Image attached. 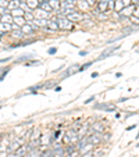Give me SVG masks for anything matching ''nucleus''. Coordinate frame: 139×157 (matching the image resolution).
I'll list each match as a JSON object with an SVG mask.
<instances>
[{
    "mask_svg": "<svg viewBox=\"0 0 139 157\" xmlns=\"http://www.w3.org/2000/svg\"><path fill=\"white\" fill-rule=\"evenodd\" d=\"M57 24H59V28L60 29H70L72 27V22L68 20L65 15H60L57 18Z\"/></svg>",
    "mask_w": 139,
    "mask_h": 157,
    "instance_id": "f257e3e1",
    "label": "nucleus"
},
{
    "mask_svg": "<svg viewBox=\"0 0 139 157\" xmlns=\"http://www.w3.org/2000/svg\"><path fill=\"white\" fill-rule=\"evenodd\" d=\"M65 17L71 21V22H72V21H81V20H83V15L81 14L79 11H72V13H70V14H67Z\"/></svg>",
    "mask_w": 139,
    "mask_h": 157,
    "instance_id": "f03ea898",
    "label": "nucleus"
},
{
    "mask_svg": "<svg viewBox=\"0 0 139 157\" xmlns=\"http://www.w3.org/2000/svg\"><path fill=\"white\" fill-rule=\"evenodd\" d=\"M96 109H100V110H104V111H115V106L111 103H104V104H96Z\"/></svg>",
    "mask_w": 139,
    "mask_h": 157,
    "instance_id": "7ed1b4c3",
    "label": "nucleus"
},
{
    "mask_svg": "<svg viewBox=\"0 0 139 157\" xmlns=\"http://www.w3.org/2000/svg\"><path fill=\"white\" fill-rule=\"evenodd\" d=\"M132 11H135V6H133V4H129V6H125L120 13H121L122 17H129V15L132 14Z\"/></svg>",
    "mask_w": 139,
    "mask_h": 157,
    "instance_id": "20e7f679",
    "label": "nucleus"
},
{
    "mask_svg": "<svg viewBox=\"0 0 139 157\" xmlns=\"http://www.w3.org/2000/svg\"><path fill=\"white\" fill-rule=\"evenodd\" d=\"M27 153H28L27 145H22V146H20V147H18L17 150L14 151L15 157H25V156H27Z\"/></svg>",
    "mask_w": 139,
    "mask_h": 157,
    "instance_id": "39448f33",
    "label": "nucleus"
},
{
    "mask_svg": "<svg viewBox=\"0 0 139 157\" xmlns=\"http://www.w3.org/2000/svg\"><path fill=\"white\" fill-rule=\"evenodd\" d=\"M118 48H120L118 44H115V46H113V48L106 49V50H104L103 53L100 54V57H99V60H103V59H106V57H109V56H107V54H113V52H114V50H117V49H118Z\"/></svg>",
    "mask_w": 139,
    "mask_h": 157,
    "instance_id": "423d86ee",
    "label": "nucleus"
},
{
    "mask_svg": "<svg viewBox=\"0 0 139 157\" xmlns=\"http://www.w3.org/2000/svg\"><path fill=\"white\" fill-rule=\"evenodd\" d=\"M32 22L35 25H38V27H46L49 24V20L48 18H33Z\"/></svg>",
    "mask_w": 139,
    "mask_h": 157,
    "instance_id": "0eeeda50",
    "label": "nucleus"
},
{
    "mask_svg": "<svg viewBox=\"0 0 139 157\" xmlns=\"http://www.w3.org/2000/svg\"><path fill=\"white\" fill-rule=\"evenodd\" d=\"M91 128H92V132H98V133H102L103 129H104V127H103L102 122H93Z\"/></svg>",
    "mask_w": 139,
    "mask_h": 157,
    "instance_id": "6e6552de",
    "label": "nucleus"
},
{
    "mask_svg": "<svg viewBox=\"0 0 139 157\" xmlns=\"http://www.w3.org/2000/svg\"><path fill=\"white\" fill-rule=\"evenodd\" d=\"M49 17V13L48 11H44V10L42 9H38L35 13V18H48Z\"/></svg>",
    "mask_w": 139,
    "mask_h": 157,
    "instance_id": "1a4fd4ad",
    "label": "nucleus"
},
{
    "mask_svg": "<svg viewBox=\"0 0 139 157\" xmlns=\"http://www.w3.org/2000/svg\"><path fill=\"white\" fill-rule=\"evenodd\" d=\"M25 3H27V6L29 7L31 10H33V9H38V7H39V3H41V2H39V0H27Z\"/></svg>",
    "mask_w": 139,
    "mask_h": 157,
    "instance_id": "9d476101",
    "label": "nucleus"
},
{
    "mask_svg": "<svg viewBox=\"0 0 139 157\" xmlns=\"http://www.w3.org/2000/svg\"><path fill=\"white\" fill-rule=\"evenodd\" d=\"M33 56L35 54H31V53H28V54H22V56H20L15 61L17 63H22V61H27V60H31V59H33Z\"/></svg>",
    "mask_w": 139,
    "mask_h": 157,
    "instance_id": "9b49d317",
    "label": "nucleus"
},
{
    "mask_svg": "<svg viewBox=\"0 0 139 157\" xmlns=\"http://www.w3.org/2000/svg\"><path fill=\"white\" fill-rule=\"evenodd\" d=\"M39 7H41L42 10H44V11H48V13H52V7H50V4H49V2H41L39 3Z\"/></svg>",
    "mask_w": 139,
    "mask_h": 157,
    "instance_id": "f8f14e48",
    "label": "nucleus"
},
{
    "mask_svg": "<svg viewBox=\"0 0 139 157\" xmlns=\"http://www.w3.org/2000/svg\"><path fill=\"white\" fill-rule=\"evenodd\" d=\"M48 27H49V29H50V31H57V29H59V24H57V18H54V20L49 21Z\"/></svg>",
    "mask_w": 139,
    "mask_h": 157,
    "instance_id": "ddd939ff",
    "label": "nucleus"
},
{
    "mask_svg": "<svg viewBox=\"0 0 139 157\" xmlns=\"http://www.w3.org/2000/svg\"><path fill=\"white\" fill-rule=\"evenodd\" d=\"M24 10L21 9V7H17V9H13L11 10V14L14 15V17H22V15H24Z\"/></svg>",
    "mask_w": 139,
    "mask_h": 157,
    "instance_id": "4468645a",
    "label": "nucleus"
},
{
    "mask_svg": "<svg viewBox=\"0 0 139 157\" xmlns=\"http://www.w3.org/2000/svg\"><path fill=\"white\" fill-rule=\"evenodd\" d=\"M41 154H42V153L38 150V147H36V149H32V150L28 151L25 157H41Z\"/></svg>",
    "mask_w": 139,
    "mask_h": 157,
    "instance_id": "2eb2a0df",
    "label": "nucleus"
},
{
    "mask_svg": "<svg viewBox=\"0 0 139 157\" xmlns=\"http://www.w3.org/2000/svg\"><path fill=\"white\" fill-rule=\"evenodd\" d=\"M14 22L18 25V27H22V25L27 24V21H25L24 15H22V17H14Z\"/></svg>",
    "mask_w": 139,
    "mask_h": 157,
    "instance_id": "dca6fc26",
    "label": "nucleus"
},
{
    "mask_svg": "<svg viewBox=\"0 0 139 157\" xmlns=\"http://www.w3.org/2000/svg\"><path fill=\"white\" fill-rule=\"evenodd\" d=\"M11 29V24H7V22H2L0 21V32H6V31H10Z\"/></svg>",
    "mask_w": 139,
    "mask_h": 157,
    "instance_id": "f3484780",
    "label": "nucleus"
},
{
    "mask_svg": "<svg viewBox=\"0 0 139 157\" xmlns=\"http://www.w3.org/2000/svg\"><path fill=\"white\" fill-rule=\"evenodd\" d=\"M2 22H7V24H11L14 21V17H11V14H6V15H2Z\"/></svg>",
    "mask_w": 139,
    "mask_h": 157,
    "instance_id": "a211bd4d",
    "label": "nucleus"
},
{
    "mask_svg": "<svg viewBox=\"0 0 139 157\" xmlns=\"http://www.w3.org/2000/svg\"><path fill=\"white\" fill-rule=\"evenodd\" d=\"M49 4H50V7L53 10H56V11L60 9V6H61V3H60L59 0H49Z\"/></svg>",
    "mask_w": 139,
    "mask_h": 157,
    "instance_id": "6ab92c4d",
    "label": "nucleus"
},
{
    "mask_svg": "<svg viewBox=\"0 0 139 157\" xmlns=\"http://www.w3.org/2000/svg\"><path fill=\"white\" fill-rule=\"evenodd\" d=\"M24 18L27 22H31V21H33V18H35V15H33L32 11H25L24 13Z\"/></svg>",
    "mask_w": 139,
    "mask_h": 157,
    "instance_id": "aec40b11",
    "label": "nucleus"
},
{
    "mask_svg": "<svg viewBox=\"0 0 139 157\" xmlns=\"http://www.w3.org/2000/svg\"><path fill=\"white\" fill-rule=\"evenodd\" d=\"M78 6H79V9L83 10V11L89 10V3H86L85 0H79V2H78Z\"/></svg>",
    "mask_w": 139,
    "mask_h": 157,
    "instance_id": "412c9836",
    "label": "nucleus"
},
{
    "mask_svg": "<svg viewBox=\"0 0 139 157\" xmlns=\"http://www.w3.org/2000/svg\"><path fill=\"white\" fill-rule=\"evenodd\" d=\"M17 7H20V2L18 0H11V2H9V9H17Z\"/></svg>",
    "mask_w": 139,
    "mask_h": 157,
    "instance_id": "4be33fe9",
    "label": "nucleus"
},
{
    "mask_svg": "<svg viewBox=\"0 0 139 157\" xmlns=\"http://www.w3.org/2000/svg\"><path fill=\"white\" fill-rule=\"evenodd\" d=\"M13 36H15V38H22V36H24V32H22L21 29H17V31L13 32Z\"/></svg>",
    "mask_w": 139,
    "mask_h": 157,
    "instance_id": "5701e85b",
    "label": "nucleus"
},
{
    "mask_svg": "<svg viewBox=\"0 0 139 157\" xmlns=\"http://www.w3.org/2000/svg\"><path fill=\"white\" fill-rule=\"evenodd\" d=\"M0 14L6 15V14H11V13H10V9H7V7H0Z\"/></svg>",
    "mask_w": 139,
    "mask_h": 157,
    "instance_id": "b1692460",
    "label": "nucleus"
},
{
    "mask_svg": "<svg viewBox=\"0 0 139 157\" xmlns=\"http://www.w3.org/2000/svg\"><path fill=\"white\" fill-rule=\"evenodd\" d=\"M92 64H93V63H92V61H91V63H86V64H83L82 67H81V68H78V71H85V70H88Z\"/></svg>",
    "mask_w": 139,
    "mask_h": 157,
    "instance_id": "393cba45",
    "label": "nucleus"
},
{
    "mask_svg": "<svg viewBox=\"0 0 139 157\" xmlns=\"http://www.w3.org/2000/svg\"><path fill=\"white\" fill-rule=\"evenodd\" d=\"M79 154H81V153H79L78 150H74V151H71V153H67L65 156H67V157H78Z\"/></svg>",
    "mask_w": 139,
    "mask_h": 157,
    "instance_id": "a878e982",
    "label": "nucleus"
},
{
    "mask_svg": "<svg viewBox=\"0 0 139 157\" xmlns=\"http://www.w3.org/2000/svg\"><path fill=\"white\" fill-rule=\"evenodd\" d=\"M102 156H103V151H102V150L92 151V157H102Z\"/></svg>",
    "mask_w": 139,
    "mask_h": 157,
    "instance_id": "bb28decb",
    "label": "nucleus"
},
{
    "mask_svg": "<svg viewBox=\"0 0 139 157\" xmlns=\"http://www.w3.org/2000/svg\"><path fill=\"white\" fill-rule=\"evenodd\" d=\"M9 71H10V67H7V68H6V70H4V71H3V74L0 75V82H2V81H3V79H4V78H6V75H7V74H9Z\"/></svg>",
    "mask_w": 139,
    "mask_h": 157,
    "instance_id": "cd10ccee",
    "label": "nucleus"
},
{
    "mask_svg": "<svg viewBox=\"0 0 139 157\" xmlns=\"http://www.w3.org/2000/svg\"><path fill=\"white\" fill-rule=\"evenodd\" d=\"M0 7H9V0H0Z\"/></svg>",
    "mask_w": 139,
    "mask_h": 157,
    "instance_id": "c85d7f7f",
    "label": "nucleus"
},
{
    "mask_svg": "<svg viewBox=\"0 0 139 157\" xmlns=\"http://www.w3.org/2000/svg\"><path fill=\"white\" fill-rule=\"evenodd\" d=\"M131 20H132V22H133V24L139 25V18H138V17H133V15H131Z\"/></svg>",
    "mask_w": 139,
    "mask_h": 157,
    "instance_id": "c756f323",
    "label": "nucleus"
},
{
    "mask_svg": "<svg viewBox=\"0 0 139 157\" xmlns=\"http://www.w3.org/2000/svg\"><path fill=\"white\" fill-rule=\"evenodd\" d=\"M56 52H57V48H50V49L48 50V53H49V54H54Z\"/></svg>",
    "mask_w": 139,
    "mask_h": 157,
    "instance_id": "7c9ffc66",
    "label": "nucleus"
},
{
    "mask_svg": "<svg viewBox=\"0 0 139 157\" xmlns=\"http://www.w3.org/2000/svg\"><path fill=\"white\" fill-rule=\"evenodd\" d=\"M133 14H135V17H138V18H139V6H136V7H135V11H133Z\"/></svg>",
    "mask_w": 139,
    "mask_h": 157,
    "instance_id": "2f4dec72",
    "label": "nucleus"
},
{
    "mask_svg": "<svg viewBox=\"0 0 139 157\" xmlns=\"http://www.w3.org/2000/svg\"><path fill=\"white\" fill-rule=\"evenodd\" d=\"M93 100H95V96H92L91 99H88V100H85V103H86V104H89V103H91V101H93Z\"/></svg>",
    "mask_w": 139,
    "mask_h": 157,
    "instance_id": "473e14b6",
    "label": "nucleus"
},
{
    "mask_svg": "<svg viewBox=\"0 0 139 157\" xmlns=\"http://www.w3.org/2000/svg\"><path fill=\"white\" fill-rule=\"evenodd\" d=\"M122 3H124V6H129V4H131V0H122Z\"/></svg>",
    "mask_w": 139,
    "mask_h": 157,
    "instance_id": "72a5a7b5",
    "label": "nucleus"
},
{
    "mask_svg": "<svg viewBox=\"0 0 139 157\" xmlns=\"http://www.w3.org/2000/svg\"><path fill=\"white\" fill-rule=\"evenodd\" d=\"M110 139V135L106 132V135H103V140H109Z\"/></svg>",
    "mask_w": 139,
    "mask_h": 157,
    "instance_id": "f704fd0d",
    "label": "nucleus"
},
{
    "mask_svg": "<svg viewBox=\"0 0 139 157\" xmlns=\"http://www.w3.org/2000/svg\"><path fill=\"white\" fill-rule=\"evenodd\" d=\"M133 128H136V124H133V125H129V127L127 128V131H132Z\"/></svg>",
    "mask_w": 139,
    "mask_h": 157,
    "instance_id": "c9c22d12",
    "label": "nucleus"
},
{
    "mask_svg": "<svg viewBox=\"0 0 139 157\" xmlns=\"http://www.w3.org/2000/svg\"><path fill=\"white\" fill-rule=\"evenodd\" d=\"M36 65V64H39V61H29V63H27V65Z\"/></svg>",
    "mask_w": 139,
    "mask_h": 157,
    "instance_id": "e433bc0d",
    "label": "nucleus"
},
{
    "mask_svg": "<svg viewBox=\"0 0 139 157\" xmlns=\"http://www.w3.org/2000/svg\"><path fill=\"white\" fill-rule=\"evenodd\" d=\"M86 54H88V52H85V50L79 52V56H86Z\"/></svg>",
    "mask_w": 139,
    "mask_h": 157,
    "instance_id": "4c0bfd02",
    "label": "nucleus"
},
{
    "mask_svg": "<svg viewBox=\"0 0 139 157\" xmlns=\"http://www.w3.org/2000/svg\"><path fill=\"white\" fill-rule=\"evenodd\" d=\"M54 90H56V92H60V90H61V86H56V88H54Z\"/></svg>",
    "mask_w": 139,
    "mask_h": 157,
    "instance_id": "58836bf2",
    "label": "nucleus"
},
{
    "mask_svg": "<svg viewBox=\"0 0 139 157\" xmlns=\"http://www.w3.org/2000/svg\"><path fill=\"white\" fill-rule=\"evenodd\" d=\"M98 75H99V72H93V74H92L91 77H92V78H96V77H98Z\"/></svg>",
    "mask_w": 139,
    "mask_h": 157,
    "instance_id": "ea45409f",
    "label": "nucleus"
},
{
    "mask_svg": "<svg viewBox=\"0 0 139 157\" xmlns=\"http://www.w3.org/2000/svg\"><path fill=\"white\" fill-rule=\"evenodd\" d=\"M4 139V133H0V142Z\"/></svg>",
    "mask_w": 139,
    "mask_h": 157,
    "instance_id": "a19ab883",
    "label": "nucleus"
},
{
    "mask_svg": "<svg viewBox=\"0 0 139 157\" xmlns=\"http://www.w3.org/2000/svg\"><path fill=\"white\" fill-rule=\"evenodd\" d=\"M7 157H15V154H14V151H13L11 154H7Z\"/></svg>",
    "mask_w": 139,
    "mask_h": 157,
    "instance_id": "79ce46f5",
    "label": "nucleus"
},
{
    "mask_svg": "<svg viewBox=\"0 0 139 157\" xmlns=\"http://www.w3.org/2000/svg\"><path fill=\"white\" fill-rule=\"evenodd\" d=\"M6 68H7V67H6ZM6 68H0V75L3 74V71H4V70H6Z\"/></svg>",
    "mask_w": 139,
    "mask_h": 157,
    "instance_id": "37998d69",
    "label": "nucleus"
},
{
    "mask_svg": "<svg viewBox=\"0 0 139 157\" xmlns=\"http://www.w3.org/2000/svg\"><path fill=\"white\" fill-rule=\"evenodd\" d=\"M59 2H60V3H64V2H65V0H59Z\"/></svg>",
    "mask_w": 139,
    "mask_h": 157,
    "instance_id": "c03bdc74",
    "label": "nucleus"
},
{
    "mask_svg": "<svg viewBox=\"0 0 139 157\" xmlns=\"http://www.w3.org/2000/svg\"><path fill=\"white\" fill-rule=\"evenodd\" d=\"M132 2H133V3H138V2H139V0H132Z\"/></svg>",
    "mask_w": 139,
    "mask_h": 157,
    "instance_id": "a18cd8bd",
    "label": "nucleus"
},
{
    "mask_svg": "<svg viewBox=\"0 0 139 157\" xmlns=\"http://www.w3.org/2000/svg\"><path fill=\"white\" fill-rule=\"evenodd\" d=\"M2 35H4V33H3V32H0V36H2Z\"/></svg>",
    "mask_w": 139,
    "mask_h": 157,
    "instance_id": "49530a36",
    "label": "nucleus"
},
{
    "mask_svg": "<svg viewBox=\"0 0 139 157\" xmlns=\"http://www.w3.org/2000/svg\"><path fill=\"white\" fill-rule=\"evenodd\" d=\"M68 2H72V3H74V0H68Z\"/></svg>",
    "mask_w": 139,
    "mask_h": 157,
    "instance_id": "de8ad7c7",
    "label": "nucleus"
},
{
    "mask_svg": "<svg viewBox=\"0 0 139 157\" xmlns=\"http://www.w3.org/2000/svg\"><path fill=\"white\" fill-rule=\"evenodd\" d=\"M0 20H2V14H0Z\"/></svg>",
    "mask_w": 139,
    "mask_h": 157,
    "instance_id": "09e8293b",
    "label": "nucleus"
}]
</instances>
